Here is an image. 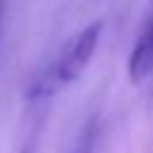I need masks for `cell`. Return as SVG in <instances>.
I'll return each instance as SVG.
<instances>
[{
	"mask_svg": "<svg viewBox=\"0 0 153 153\" xmlns=\"http://www.w3.org/2000/svg\"><path fill=\"white\" fill-rule=\"evenodd\" d=\"M100 31H103V22L96 19L91 24H86L84 29H79L55 55V60L29 84L26 88V98L31 103L36 100H48L55 93H60L65 86L74 84L88 67L98 41H100Z\"/></svg>",
	"mask_w": 153,
	"mask_h": 153,
	"instance_id": "obj_1",
	"label": "cell"
},
{
	"mask_svg": "<svg viewBox=\"0 0 153 153\" xmlns=\"http://www.w3.org/2000/svg\"><path fill=\"white\" fill-rule=\"evenodd\" d=\"M127 72H129L131 84H143L153 74V14L143 24V31L139 33V38L131 48Z\"/></svg>",
	"mask_w": 153,
	"mask_h": 153,
	"instance_id": "obj_2",
	"label": "cell"
},
{
	"mask_svg": "<svg viewBox=\"0 0 153 153\" xmlns=\"http://www.w3.org/2000/svg\"><path fill=\"white\" fill-rule=\"evenodd\" d=\"M93 143H96V124L88 122V124L81 129V134L76 136L74 146H72L67 153H93Z\"/></svg>",
	"mask_w": 153,
	"mask_h": 153,
	"instance_id": "obj_3",
	"label": "cell"
},
{
	"mask_svg": "<svg viewBox=\"0 0 153 153\" xmlns=\"http://www.w3.org/2000/svg\"><path fill=\"white\" fill-rule=\"evenodd\" d=\"M0 17H2V0H0Z\"/></svg>",
	"mask_w": 153,
	"mask_h": 153,
	"instance_id": "obj_4",
	"label": "cell"
}]
</instances>
